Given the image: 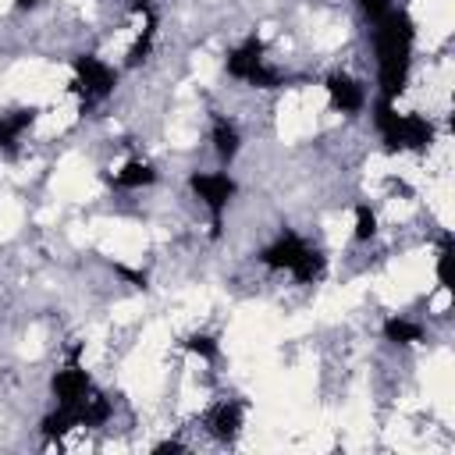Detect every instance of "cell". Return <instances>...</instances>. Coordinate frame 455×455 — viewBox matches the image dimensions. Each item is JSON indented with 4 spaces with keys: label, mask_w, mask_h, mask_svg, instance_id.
<instances>
[{
    "label": "cell",
    "mask_w": 455,
    "mask_h": 455,
    "mask_svg": "<svg viewBox=\"0 0 455 455\" xmlns=\"http://www.w3.org/2000/svg\"><path fill=\"white\" fill-rule=\"evenodd\" d=\"M188 192H192L196 203L210 213V235L220 238L224 213H228L231 199L238 196V181H235L228 171H192V174H188Z\"/></svg>",
    "instance_id": "obj_6"
},
{
    "label": "cell",
    "mask_w": 455,
    "mask_h": 455,
    "mask_svg": "<svg viewBox=\"0 0 455 455\" xmlns=\"http://www.w3.org/2000/svg\"><path fill=\"white\" fill-rule=\"evenodd\" d=\"M181 348H185V352H192V355H199L203 363H213V359L220 355V341H217L213 334H199V331H196V334H188V338L181 341Z\"/></svg>",
    "instance_id": "obj_15"
},
{
    "label": "cell",
    "mask_w": 455,
    "mask_h": 455,
    "mask_svg": "<svg viewBox=\"0 0 455 455\" xmlns=\"http://www.w3.org/2000/svg\"><path fill=\"white\" fill-rule=\"evenodd\" d=\"M380 334H384V341H387V345H398V348L419 345V341L427 338L423 323H419V320H409V316H402V313H391V316H384V323H380Z\"/></svg>",
    "instance_id": "obj_12"
},
{
    "label": "cell",
    "mask_w": 455,
    "mask_h": 455,
    "mask_svg": "<svg viewBox=\"0 0 455 455\" xmlns=\"http://www.w3.org/2000/svg\"><path fill=\"white\" fill-rule=\"evenodd\" d=\"M224 71L235 82H245L252 89H281L284 75L267 60V46L259 36H245L242 43H235L224 53Z\"/></svg>",
    "instance_id": "obj_4"
},
{
    "label": "cell",
    "mask_w": 455,
    "mask_h": 455,
    "mask_svg": "<svg viewBox=\"0 0 455 455\" xmlns=\"http://www.w3.org/2000/svg\"><path fill=\"white\" fill-rule=\"evenodd\" d=\"M156 178H160V171L149 164V160H142V156H132V160H124L107 181L114 185V188H124V192H139V188H149V185H156Z\"/></svg>",
    "instance_id": "obj_11"
},
{
    "label": "cell",
    "mask_w": 455,
    "mask_h": 455,
    "mask_svg": "<svg viewBox=\"0 0 455 455\" xmlns=\"http://www.w3.org/2000/svg\"><path fill=\"white\" fill-rule=\"evenodd\" d=\"M373 128L380 135L384 153H427L437 142V128L419 110H398L391 100L373 103Z\"/></svg>",
    "instance_id": "obj_3"
},
{
    "label": "cell",
    "mask_w": 455,
    "mask_h": 455,
    "mask_svg": "<svg viewBox=\"0 0 455 455\" xmlns=\"http://www.w3.org/2000/svg\"><path fill=\"white\" fill-rule=\"evenodd\" d=\"M167 451H185V441L167 437V441H156V444H153V455H167Z\"/></svg>",
    "instance_id": "obj_17"
},
{
    "label": "cell",
    "mask_w": 455,
    "mask_h": 455,
    "mask_svg": "<svg viewBox=\"0 0 455 455\" xmlns=\"http://www.w3.org/2000/svg\"><path fill=\"white\" fill-rule=\"evenodd\" d=\"M355 7H359V14L366 18V25L373 28V25H377V21H384L398 4H395V0H355Z\"/></svg>",
    "instance_id": "obj_16"
},
{
    "label": "cell",
    "mask_w": 455,
    "mask_h": 455,
    "mask_svg": "<svg viewBox=\"0 0 455 455\" xmlns=\"http://www.w3.org/2000/svg\"><path fill=\"white\" fill-rule=\"evenodd\" d=\"M117 89V68L103 60L100 53H78L71 57V92L82 107H96L110 100Z\"/></svg>",
    "instance_id": "obj_5"
},
{
    "label": "cell",
    "mask_w": 455,
    "mask_h": 455,
    "mask_svg": "<svg viewBox=\"0 0 455 455\" xmlns=\"http://www.w3.org/2000/svg\"><path fill=\"white\" fill-rule=\"evenodd\" d=\"M92 387L96 384H92L89 370L75 355L60 370H53V377H50V398H53V405H78Z\"/></svg>",
    "instance_id": "obj_9"
},
{
    "label": "cell",
    "mask_w": 455,
    "mask_h": 455,
    "mask_svg": "<svg viewBox=\"0 0 455 455\" xmlns=\"http://www.w3.org/2000/svg\"><path fill=\"white\" fill-rule=\"evenodd\" d=\"M128 7H132V14L139 18V14H153V11H156V0H128Z\"/></svg>",
    "instance_id": "obj_18"
},
{
    "label": "cell",
    "mask_w": 455,
    "mask_h": 455,
    "mask_svg": "<svg viewBox=\"0 0 455 455\" xmlns=\"http://www.w3.org/2000/svg\"><path fill=\"white\" fill-rule=\"evenodd\" d=\"M373 53H377V100L398 103L409 85L412 53H416V21L405 7H395L384 21L373 25Z\"/></svg>",
    "instance_id": "obj_1"
},
{
    "label": "cell",
    "mask_w": 455,
    "mask_h": 455,
    "mask_svg": "<svg viewBox=\"0 0 455 455\" xmlns=\"http://www.w3.org/2000/svg\"><path fill=\"white\" fill-rule=\"evenodd\" d=\"M267 270H277V274H288L295 284H320L323 274H327V256L320 245H313L306 235L284 228L277 231L256 256Z\"/></svg>",
    "instance_id": "obj_2"
},
{
    "label": "cell",
    "mask_w": 455,
    "mask_h": 455,
    "mask_svg": "<svg viewBox=\"0 0 455 455\" xmlns=\"http://www.w3.org/2000/svg\"><path fill=\"white\" fill-rule=\"evenodd\" d=\"M156 25H160L156 11L153 14H139V32H135V39H132V46L124 53V68H139L153 53V46H156Z\"/></svg>",
    "instance_id": "obj_13"
},
{
    "label": "cell",
    "mask_w": 455,
    "mask_h": 455,
    "mask_svg": "<svg viewBox=\"0 0 455 455\" xmlns=\"http://www.w3.org/2000/svg\"><path fill=\"white\" fill-rule=\"evenodd\" d=\"M210 146H213V153H217V160H220L224 167L238 156V149H242V132H238V124H235L228 114H213V117H210Z\"/></svg>",
    "instance_id": "obj_10"
},
{
    "label": "cell",
    "mask_w": 455,
    "mask_h": 455,
    "mask_svg": "<svg viewBox=\"0 0 455 455\" xmlns=\"http://www.w3.org/2000/svg\"><path fill=\"white\" fill-rule=\"evenodd\" d=\"M39 4H43V0H14L18 11H32V7H39Z\"/></svg>",
    "instance_id": "obj_19"
},
{
    "label": "cell",
    "mask_w": 455,
    "mask_h": 455,
    "mask_svg": "<svg viewBox=\"0 0 455 455\" xmlns=\"http://www.w3.org/2000/svg\"><path fill=\"white\" fill-rule=\"evenodd\" d=\"M377 228H380L377 210L370 203H355V210H352V238L355 242H373L377 238Z\"/></svg>",
    "instance_id": "obj_14"
},
{
    "label": "cell",
    "mask_w": 455,
    "mask_h": 455,
    "mask_svg": "<svg viewBox=\"0 0 455 455\" xmlns=\"http://www.w3.org/2000/svg\"><path fill=\"white\" fill-rule=\"evenodd\" d=\"M242 427H245V402L242 398H220L203 412V430L220 444H235Z\"/></svg>",
    "instance_id": "obj_7"
},
{
    "label": "cell",
    "mask_w": 455,
    "mask_h": 455,
    "mask_svg": "<svg viewBox=\"0 0 455 455\" xmlns=\"http://www.w3.org/2000/svg\"><path fill=\"white\" fill-rule=\"evenodd\" d=\"M323 92H327V103H331L338 114H345V117L363 114L366 103H370L366 85H363L359 78H352L348 71H331V75L323 78Z\"/></svg>",
    "instance_id": "obj_8"
}]
</instances>
